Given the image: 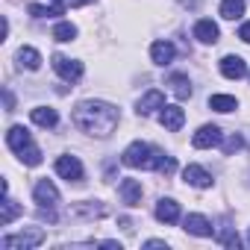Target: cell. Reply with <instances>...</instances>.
I'll return each instance as SVG.
<instances>
[{
	"label": "cell",
	"instance_id": "obj_11",
	"mask_svg": "<svg viewBox=\"0 0 250 250\" xmlns=\"http://www.w3.org/2000/svg\"><path fill=\"white\" fill-rule=\"evenodd\" d=\"M118 194H121V200L127 203V206H139L142 203V183L139 180H121V186H118Z\"/></svg>",
	"mask_w": 250,
	"mask_h": 250
},
{
	"label": "cell",
	"instance_id": "obj_17",
	"mask_svg": "<svg viewBox=\"0 0 250 250\" xmlns=\"http://www.w3.org/2000/svg\"><path fill=\"white\" fill-rule=\"evenodd\" d=\"M186 229L191 232V235H200V238H209L215 229H212V224H209V218H203V215H188L186 221Z\"/></svg>",
	"mask_w": 250,
	"mask_h": 250
},
{
	"label": "cell",
	"instance_id": "obj_26",
	"mask_svg": "<svg viewBox=\"0 0 250 250\" xmlns=\"http://www.w3.org/2000/svg\"><path fill=\"white\" fill-rule=\"evenodd\" d=\"M18 156H21L24 165H42V150H39L36 145H30V147H27L24 153H18Z\"/></svg>",
	"mask_w": 250,
	"mask_h": 250
},
{
	"label": "cell",
	"instance_id": "obj_15",
	"mask_svg": "<svg viewBox=\"0 0 250 250\" xmlns=\"http://www.w3.org/2000/svg\"><path fill=\"white\" fill-rule=\"evenodd\" d=\"M165 106V94L159 91V88H150L142 100H139V115H150V112H156V109H162Z\"/></svg>",
	"mask_w": 250,
	"mask_h": 250
},
{
	"label": "cell",
	"instance_id": "obj_22",
	"mask_svg": "<svg viewBox=\"0 0 250 250\" xmlns=\"http://www.w3.org/2000/svg\"><path fill=\"white\" fill-rule=\"evenodd\" d=\"M209 106H212L215 112H235V109H238V100L229 97V94H212V97H209Z\"/></svg>",
	"mask_w": 250,
	"mask_h": 250
},
{
	"label": "cell",
	"instance_id": "obj_5",
	"mask_svg": "<svg viewBox=\"0 0 250 250\" xmlns=\"http://www.w3.org/2000/svg\"><path fill=\"white\" fill-rule=\"evenodd\" d=\"M56 174L68 183H80L83 180V165L77 156H59L56 159Z\"/></svg>",
	"mask_w": 250,
	"mask_h": 250
},
{
	"label": "cell",
	"instance_id": "obj_20",
	"mask_svg": "<svg viewBox=\"0 0 250 250\" xmlns=\"http://www.w3.org/2000/svg\"><path fill=\"white\" fill-rule=\"evenodd\" d=\"M15 59H18V65L27 68V71H39V65H42V56H39L36 47H21Z\"/></svg>",
	"mask_w": 250,
	"mask_h": 250
},
{
	"label": "cell",
	"instance_id": "obj_4",
	"mask_svg": "<svg viewBox=\"0 0 250 250\" xmlns=\"http://www.w3.org/2000/svg\"><path fill=\"white\" fill-rule=\"evenodd\" d=\"M53 71H56L65 83H77V80L83 77V62L68 59V56H62V53H56V56H53Z\"/></svg>",
	"mask_w": 250,
	"mask_h": 250
},
{
	"label": "cell",
	"instance_id": "obj_2",
	"mask_svg": "<svg viewBox=\"0 0 250 250\" xmlns=\"http://www.w3.org/2000/svg\"><path fill=\"white\" fill-rule=\"evenodd\" d=\"M165 153H159L156 147L145 145V142H133L127 150L121 153V162L127 168H145V171H159V162H162Z\"/></svg>",
	"mask_w": 250,
	"mask_h": 250
},
{
	"label": "cell",
	"instance_id": "obj_18",
	"mask_svg": "<svg viewBox=\"0 0 250 250\" xmlns=\"http://www.w3.org/2000/svg\"><path fill=\"white\" fill-rule=\"evenodd\" d=\"M174 53H177V47L171 42H153V47H150V59L156 65H168L174 59Z\"/></svg>",
	"mask_w": 250,
	"mask_h": 250
},
{
	"label": "cell",
	"instance_id": "obj_13",
	"mask_svg": "<svg viewBox=\"0 0 250 250\" xmlns=\"http://www.w3.org/2000/svg\"><path fill=\"white\" fill-rule=\"evenodd\" d=\"M6 145H9L15 153H24V150L33 145V136H30V130H24V127H9V133H6Z\"/></svg>",
	"mask_w": 250,
	"mask_h": 250
},
{
	"label": "cell",
	"instance_id": "obj_6",
	"mask_svg": "<svg viewBox=\"0 0 250 250\" xmlns=\"http://www.w3.org/2000/svg\"><path fill=\"white\" fill-rule=\"evenodd\" d=\"M159 124L168 130V133H180L183 130V124H186V112L180 106H162L159 112Z\"/></svg>",
	"mask_w": 250,
	"mask_h": 250
},
{
	"label": "cell",
	"instance_id": "obj_31",
	"mask_svg": "<svg viewBox=\"0 0 250 250\" xmlns=\"http://www.w3.org/2000/svg\"><path fill=\"white\" fill-rule=\"evenodd\" d=\"M53 3H62V0H53Z\"/></svg>",
	"mask_w": 250,
	"mask_h": 250
},
{
	"label": "cell",
	"instance_id": "obj_24",
	"mask_svg": "<svg viewBox=\"0 0 250 250\" xmlns=\"http://www.w3.org/2000/svg\"><path fill=\"white\" fill-rule=\"evenodd\" d=\"M18 212H21V206H18V203H15L9 194H6V197H3V215H0V224H3V227H9V224L15 221V215H18Z\"/></svg>",
	"mask_w": 250,
	"mask_h": 250
},
{
	"label": "cell",
	"instance_id": "obj_7",
	"mask_svg": "<svg viewBox=\"0 0 250 250\" xmlns=\"http://www.w3.org/2000/svg\"><path fill=\"white\" fill-rule=\"evenodd\" d=\"M33 197H36L39 206H59V188L50 180H39L36 188H33Z\"/></svg>",
	"mask_w": 250,
	"mask_h": 250
},
{
	"label": "cell",
	"instance_id": "obj_14",
	"mask_svg": "<svg viewBox=\"0 0 250 250\" xmlns=\"http://www.w3.org/2000/svg\"><path fill=\"white\" fill-rule=\"evenodd\" d=\"M156 218H159L162 224H177V221H180V203L171 200V197H162V200L156 203Z\"/></svg>",
	"mask_w": 250,
	"mask_h": 250
},
{
	"label": "cell",
	"instance_id": "obj_23",
	"mask_svg": "<svg viewBox=\"0 0 250 250\" xmlns=\"http://www.w3.org/2000/svg\"><path fill=\"white\" fill-rule=\"evenodd\" d=\"M53 39L62 42V44H65V42H74V39H77V27H74L71 21H62V24L53 27Z\"/></svg>",
	"mask_w": 250,
	"mask_h": 250
},
{
	"label": "cell",
	"instance_id": "obj_25",
	"mask_svg": "<svg viewBox=\"0 0 250 250\" xmlns=\"http://www.w3.org/2000/svg\"><path fill=\"white\" fill-rule=\"evenodd\" d=\"M30 15L33 18H53V15H62V6H39V3H30Z\"/></svg>",
	"mask_w": 250,
	"mask_h": 250
},
{
	"label": "cell",
	"instance_id": "obj_27",
	"mask_svg": "<svg viewBox=\"0 0 250 250\" xmlns=\"http://www.w3.org/2000/svg\"><path fill=\"white\" fill-rule=\"evenodd\" d=\"M238 147H244V139H241L238 133H235V136H229V139L224 142V153H227V156H229V153H235Z\"/></svg>",
	"mask_w": 250,
	"mask_h": 250
},
{
	"label": "cell",
	"instance_id": "obj_29",
	"mask_svg": "<svg viewBox=\"0 0 250 250\" xmlns=\"http://www.w3.org/2000/svg\"><path fill=\"white\" fill-rule=\"evenodd\" d=\"M85 3H94V0H68V6H74V9H80V6H85Z\"/></svg>",
	"mask_w": 250,
	"mask_h": 250
},
{
	"label": "cell",
	"instance_id": "obj_3",
	"mask_svg": "<svg viewBox=\"0 0 250 250\" xmlns=\"http://www.w3.org/2000/svg\"><path fill=\"white\" fill-rule=\"evenodd\" d=\"M44 229L33 227V229H24L18 235H3V241H0V247H6V250H27V247H39L44 244Z\"/></svg>",
	"mask_w": 250,
	"mask_h": 250
},
{
	"label": "cell",
	"instance_id": "obj_1",
	"mask_svg": "<svg viewBox=\"0 0 250 250\" xmlns=\"http://www.w3.org/2000/svg\"><path fill=\"white\" fill-rule=\"evenodd\" d=\"M71 121H74L77 130H83V133H88V136L106 139V136L118 127V109H115L112 103H106V100H83V103L74 109Z\"/></svg>",
	"mask_w": 250,
	"mask_h": 250
},
{
	"label": "cell",
	"instance_id": "obj_21",
	"mask_svg": "<svg viewBox=\"0 0 250 250\" xmlns=\"http://www.w3.org/2000/svg\"><path fill=\"white\" fill-rule=\"evenodd\" d=\"M244 15V0H221V18L235 21Z\"/></svg>",
	"mask_w": 250,
	"mask_h": 250
},
{
	"label": "cell",
	"instance_id": "obj_28",
	"mask_svg": "<svg viewBox=\"0 0 250 250\" xmlns=\"http://www.w3.org/2000/svg\"><path fill=\"white\" fill-rule=\"evenodd\" d=\"M238 39L250 44V21H247V24H241V30H238Z\"/></svg>",
	"mask_w": 250,
	"mask_h": 250
},
{
	"label": "cell",
	"instance_id": "obj_16",
	"mask_svg": "<svg viewBox=\"0 0 250 250\" xmlns=\"http://www.w3.org/2000/svg\"><path fill=\"white\" fill-rule=\"evenodd\" d=\"M30 118H33V124H39V127H44V130H50V127H56V124H59V115L50 106H36L30 112Z\"/></svg>",
	"mask_w": 250,
	"mask_h": 250
},
{
	"label": "cell",
	"instance_id": "obj_10",
	"mask_svg": "<svg viewBox=\"0 0 250 250\" xmlns=\"http://www.w3.org/2000/svg\"><path fill=\"white\" fill-rule=\"evenodd\" d=\"M183 180L188 186H194V188H209L212 186V174L206 168H200V165H186L183 168Z\"/></svg>",
	"mask_w": 250,
	"mask_h": 250
},
{
	"label": "cell",
	"instance_id": "obj_9",
	"mask_svg": "<svg viewBox=\"0 0 250 250\" xmlns=\"http://www.w3.org/2000/svg\"><path fill=\"white\" fill-rule=\"evenodd\" d=\"M218 36H221V30H218V24H215L212 18H200V21L194 24V39H197L200 44H215Z\"/></svg>",
	"mask_w": 250,
	"mask_h": 250
},
{
	"label": "cell",
	"instance_id": "obj_12",
	"mask_svg": "<svg viewBox=\"0 0 250 250\" xmlns=\"http://www.w3.org/2000/svg\"><path fill=\"white\" fill-rule=\"evenodd\" d=\"M221 74H224L227 80H241V77L247 74V62H244L241 56H224V59H221Z\"/></svg>",
	"mask_w": 250,
	"mask_h": 250
},
{
	"label": "cell",
	"instance_id": "obj_8",
	"mask_svg": "<svg viewBox=\"0 0 250 250\" xmlns=\"http://www.w3.org/2000/svg\"><path fill=\"white\" fill-rule=\"evenodd\" d=\"M191 145H194L197 150L215 147V145H221V130L215 127V124H206V127H200V130L191 136Z\"/></svg>",
	"mask_w": 250,
	"mask_h": 250
},
{
	"label": "cell",
	"instance_id": "obj_30",
	"mask_svg": "<svg viewBox=\"0 0 250 250\" xmlns=\"http://www.w3.org/2000/svg\"><path fill=\"white\" fill-rule=\"evenodd\" d=\"M145 247H165V241H159V238H150V241H145Z\"/></svg>",
	"mask_w": 250,
	"mask_h": 250
},
{
	"label": "cell",
	"instance_id": "obj_19",
	"mask_svg": "<svg viewBox=\"0 0 250 250\" xmlns=\"http://www.w3.org/2000/svg\"><path fill=\"white\" fill-rule=\"evenodd\" d=\"M168 85H171L174 97H180V100H188L191 97V83H188L186 74H171L168 77Z\"/></svg>",
	"mask_w": 250,
	"mask_h": 250
}]
</instances>
